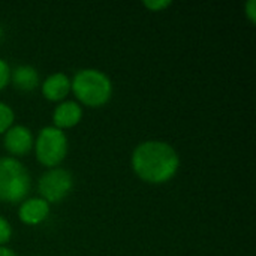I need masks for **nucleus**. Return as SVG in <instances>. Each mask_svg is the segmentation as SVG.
<instances>
[{
    "instance_id": "obj_5",
    "label": "nucleus",
    "mask_w": 256,
    "mask_h": 256,
    "mask_svg": "<svg viewBox=\"0 0 256 256\" xmlns=\"http://www.w3.org/2000/svg\"><path fill=\"white\" fill-rule=\"evenodd\" d=\"M74 188V178L69 171L63 168H51L39 178V194L48 204H56L64 200Z\"/></svg>"
},
{
    "instance_id": "obj_10",
    "label": "nucleus",
    "mask_w": 256,
    "mask_h": 256,
    "mask_svg": "<svg viewBox=\"0 0 256 256\" xmlns=\"http://www.w3.org/2000/svg\"><path fill=\"white\" fill-rule=\"evenodd\" d=\"M10 81L18 90L32 92L39 86V74L33 66L21 64L10 70Z\"/></svg>"
},
{
    "instance_id": "obj_7",
    "label": "nucleus",
    "mask_w": 256,
    "mask_h": 256,
    "mask_svg": "<svg viewBox=\"0 0 256 256\" xmlns=\"http://www.w3.org/2000/svg\"><path fill=\"white\" fill-rule=\"evenodd\" d=\"M82 118V108L75 100H64L58 104L52 112L54 128L63 130L76 126Z\"/></svg>"
},
{
    "instance_id": "obj_13",
    "label": "nucleus",
    "mask_w": 256,
    "mask_h": 256,
    "mask_svg": "<svg viewBox=\"0 0 256 256\" xmlns=\"http://www.w3.org/2000/svg\"><path fill=\"white\" fill-rule=\"evenodd\" d=\"M9 81H10V68L3 58H0V90H3Z\"/></svg>"
},
{
    "instance_id": "obj_15",
    "label": "nucleus",
    "mask_w": 256,
    "mask_h": 256,
    "mask_svg": "<svg viewBox=\"0 0 256 256\" xmlns=\"http://www.w3.org/2000/svg\"><path fill=\"white\" fill-rule=\"evenodd\" d=\"M246 9V15L248 18L250 20V22H255L256 21V2L255 0H249L244 6Z\"/></svg>"
},
{
    "instance_id": "obj_1",
    "label": "nucleus",
    "mask_w": 256,
    "mask_h": 256,
    "mask_svg": "<svg viewBox=\"0 0 256 256\" xmlns=\"http://www.w3.org/2000/svg\"><path fill=\"white\" fill-rule=\"evenodd\" d=\"M180 159L177 152L164 141H144L132 153L135 174L147 183H166L178 171Z\"/></svg>"
},
{
    "instance_id": "obj_3",
    "label": "nucleus",
    "mask_w": 256,
    "mask_h": 256,
    "mask_svg": "<svg viewBox=\"0 0 256 256\" xmlns=\"http://www.w3.org/2000/svg\"><path fill=\"white\" fill-rule=\"evenodd\" d=\"M30 174L26 166L12 156L0 158V201L22 202L30 190Z\"/></svg>"
},
{
    "instance_id": "obj_12",
    "label": "nucleus",
    "mask_w": 256,
    "mask_h": 256,
    "mask_svg": "<svg viewBox=\"0 0 256 256\" xmlns=\"http://www.w3.org/2000/svg\"><path fill=\"white\" fill-rule=\"evenodd\" d=\"M12 237V228H10V224L0 216V248L4 246Z\"/></svg>"
},
{
    "instance_id": "obj_17",
    "label": "nucleus",
    "mask_w": 256,
    "mask_h": 256,
    "mask_svg": "<svg viewBox=\"0 0 256 256\" xmlns=\"http://www.w3.org/2000/svg\"><path fill=\"white\" fill-rule=\"evenodd\" d=\"M2 34H3V28H2V26H0V39H2Z\"/></svg>"
},
{
    "instance_id": "obj_9",
    "label": "nucleus",
    "mask_w": 256,
    "mask_h": 256,
    "mask_svg": "<svg viewBox=\"0 0 256 256\" xmlns=\"http://www.w3.org/2000/svg\"><path fill=\"white\" fill-rule=\"evenodd\" d=\"M70 92V80L68 75L57 72L50 75L44 82H42V94L45 99L51 102H60L63 100Z\"/></svg>"
},
{
    "instance_id": "obj_6",
    "label": "nucleus",
    "mask_w": 256,
    "mask_h": 256,
    "mask_svg": "<svg viewBox=\"0 0 256 256\" xmlns=\"http://www.w3.org/2000/svg\"><path fill=\"white\" fill-rule=\"evenodd\" d=\"M33 135L28 128L21 124H12L3 136V146L4 148L14 154V156H22L27 154L33 148Z\"/></svg>"
},
{
    "instance_id": "obj_16",
    "label": "nucleus",
    "mask_w": 256,
    "mask_h": 256,
    "mask_svg": "<svg viewBox=\"0 0 256 256\" xmlns=\"http://www.w3.org/2000/svg\"><path fill=\"white\" fill-rule=\"evenodd\" d=\"M0 256H16V254H15L14 250H10L9 248L2 246V248H0Z\"/></svg>"
},
{
    "instance_id": "obj_4",
    "label": "nucleus",
    "mask_w": 256,
    "mask_h": 256,
    "mask_svg": "<svg viewBox=\"0 0 256 256\" xmlns=\"http://www.w3.org/2000/svg\"><path fill=\"white\" fill-rule=\"evenodd\" d=\"M33 147L38 162L50 170L57 168L68 154V136L54 126H45L40 129Z\"/></svg>"
},
{
    "instance_id": "obj_2",
    "label": "nucleus",
    "mask_w": 256,
    "mask_h": 256,
    "mask_svg": "<svg viewBox=\"0 0 256 256\" xmlns=\"http://www.w3.org/2000/svg\"><path fill=\"white\" fill-rule=\"evenodd\" d=\"M70 90L76 99L92 108L105 105L112 96L110 76L98 69H81L70 81Z\"/></svg>"
},
{
    "instance_id": "obj_11",
    "label": "nucleus",
    "mask_w": 256,
    "mask_h": 256,
    "mask_svg": "<svg viewBox=\"0 0 256 256\" xmlns=\"http://www.w3.org/2000/svg\"><path fill=\"white\" fill-rule=\"evenodd\" d=\"M14 111L12 108L0 100V134H4L14 123Z\"/></svg>"
},
{
    "instance_id": "obj_14",
    "label": "nucleus",
    "mask_w": 256,
    "mask_h": 256,
    "mask_svg": "<svg viewBox=\"0 0 256 256\" xmlns=\"http://www.w3.org/2000/svg\"><path fill=\"white\" fill-rule=\"evenodd\" d=\"M171 4V2L168 0H148V2H144V6L150 10H164L166 9L168 6Z\"/></svg>"
},
{
    "instance_id": "obj_8",
    "label": "nucleus",
    "mask_w": 256,
    "mask_h": 256,
    "mask_svg": "<svg viewBox=\"0 0 256 256\" xmlns=\"http://www.w3.org/2000/svg\"><path fill=\"white\" fill-rule=\"evenodd\" d=\"M18 216L26 225H39L50 216V204L42 198L24 200L20 206Z\"/></svg>"
}]
</instances>
